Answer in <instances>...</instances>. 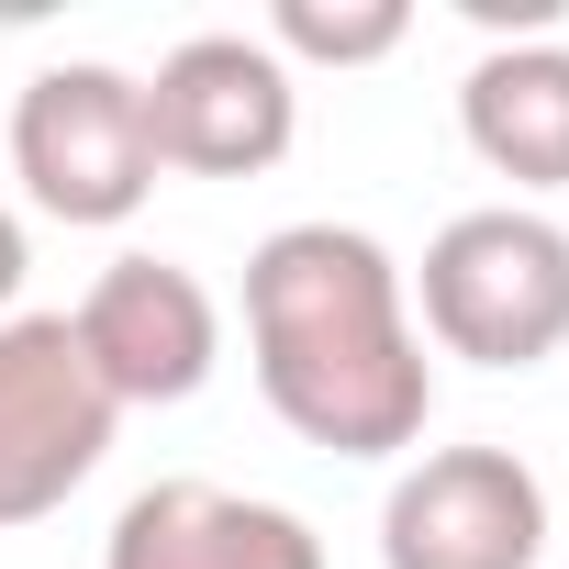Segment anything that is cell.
<instances>
[{
  "label": "cell",
  "instance_id": "1",
  "mask_svg": "<svg viewBox=\"0 0 569 569\" xmlns=\"http://www.w3.org/2000/svg\"><path fill=\"white\" fill-rule=\"evenodd\" d=\"M246 358L268 413L325 458H402L425 447L436 369L402 302V268L358 223H279L246 257Z\"/></svg>",
  "mask_w": 569,
  "mask_h": 569
},
{
  "label": "cell",
  "instance_id": "2",
  "mask_svg": "<svg viewBox=\"0 0 569 569\" xmlns=\"http://www.w3.org/2000/svg\"><path fill=\"white\" fill-rule=\"evenodd\" d=\"M425 336L469 369H547L569 347V223L480 201L425 246Z\"/></svg>",
  "mask_w": 569,
  "mask_h": 569
},
{
  "label": "cell",
  "instance_id": "3",
  "mask_svg": "<svg viewBox=\"0 0 569 569\" xmlns=\"http://www.w3.org/2000/svg\"><path fill=\"white\" fill-rule=\"evenodd\" d=\"M12 179L57 223H134L168 179L157 134H146V79L101 68V57L34 68L23 101H12Z\"/></svg>",
  "mask_w": 569,
  "mask_h": 569
},
{
  "label": "cell",
  "instance_id": "4",
  "mask_svg": "<svg viewBox=\"0 0 569 569\" xmlns=\"http://www.w3.org/2000/svg\"><path fill=\"white\" fill-rule=\"evenodd\" d=\"M112 425H123V402L79 358L68 313H12L0 325V536L46 525L112 458Z\"/></svg>",
  "mask_w": 569,
  "mask_h": 569
},
{
  "label": "cell",
  "instance_id": "5",
  "mask_svg": "<svg viewBox=\"0 0 569 569\" xmlns=\"http://www.w3.org/2000/svg\"><path fill=\"white\" fill-rule=\"evenodd\" d=\"M146 134H157V168L179 179H257L291 157L302 90L268 57V34H179L146 79Z\"/></svg>",
  "mask_w": 569,
  "mask_h": 569
},
{
  "label": "cell",
  "instance_id": "6",
  "mask_svg": "<svg viewBox=\"0 0 569 569\" xmlns=\"http://www.w3.org/2000/svg\"><path fill=\"white\" fill-rule=\"evenodd\" d=\"M547 480L513 447H425L380 502V569H536Z\"/></svg>",
  "mask_w": 569,
  "mask_h": 569
},
{
  "label": "cell",
  "instance_id": "7",
  "mask_svg": "<svg viewBox=\"0 0 569 569\" xmlns=\"http://www.w3.org/2000/svg\"><path fill=\"white\" fill-rule=\"evenodd\" d=\"M79 358L101 369V391L134 413V402H190L212 369H223V302L201 291V268L179 257H112L90 291H79Z\"/></svg>",
  "mask_w": 569,
  "mask_h": 569
},
{
  "label": "cell",
  "instance_id": "8",
  "mask_svg": "<svg viewBox=\"0 0 569 569\" xmlns=\"http://www.w3.org/2000/svg\"><path fill=\"white\" fill-rule=\"evenodd\" d=\"M101 569H325V536L291 502H257L223 480H146L112 513Z\"/></svg>",
  "mask_w": 569,
  "mask_h": 569
},
{
  "label": "cell",
  "instance_id": "9",
  "mask_svg": "<svg viewBox=\"0 0 569 569\" xmlns=\"http://www.w3.org/2000/svg\"><path fill=\"white\" fill-rule=\"evenodd\" d=\"M458 134L513 190H569V46L513 34L458 79Z\"/></svg>",
  "mask_w": 569,
  "mask_h": 569
},
{
  "label": "cell",
  "instance_id": "10",
  "mask_svg": "<svg viewBox=\"0 0 569 569\" xmlns=\"http://www.w3.org/2000/svg\"><path fill=\"white\" fill-rule=\"evenodd\" d=\"M402 34H413L402 0H279V12H268V57L279 68H291V57H313V68H380Z\"/></svg>",
  "mask_w": 569,
  "mask_h": 569
},
{
  "label": "cell",
  "instance_id": "11",
  "mask_svg": "<svg viewBox=\"0 0 569 569\" xmlns=\"http://www.w3.org/2000/svg\"><path fill=\"white\" fill-rule=\"evenodd\" d=\"M23 268H34V257H23V212L0 201V325H12V291H23Z\"/></svg>",
  "mask_w": 569,
  "mask_h": 569
}]
</instances>
